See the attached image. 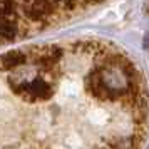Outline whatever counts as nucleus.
Segmentation results:
<instances>
[{"instance_id":"obj_1","label":"nucleus","mask_w":149,"mask_h":149,"mask_svg":"<svg viewBox=\"0 0 149 149\" xmlns=\"http://www.w3.org/2000/svg\"><path fill=\"white\" fill-rule=\"evenodd\" d=\"M10 87L14 89L15 94L20 95L22 99L27 102L47 101L54 94V87L40 77L32 79V81H19V82L10 81Z\"/></svg>"},{"instance_id":"obj_2","label":"nucleus","mask_w":149,"mask_h":149,"mask_svg":"<svg viewBox=\"0 0 149 149\" xmlns=\"http://www.w3.org/2000/svg\"><path fill=\"white\" fill-rule=\"evenodd\" d=\"M24 12L34 20H40L50 12L49 0H25L24 2Z\"/></svg>"},{"instance_id":"obj_3","label":"nucleus","mask_w":149,"mask_h":149,"mask_svg":"<svg viewBox=\"0 0 149 149\" xmlns=\"http://www.w3.org/2000/svg\"><path fill=\"white\" fill-rule=\"evenodd\" d=\"M25 61H27V57L24 52L12 50V52H7L5 55L0 57V65H2V69H15L19 65H24Z\"/></svg>"},{"instance_id":"obj_4","label":"nucleus","mask_w":149,"mask_h":149,"mask_svg":"<svg viewBox=\"0 0 149 149\" xmlns=\"http://www.w3.org/2000/svg\"><path fill=\"white\" fill-rule=\"evenodd\" d=\"M15 35H17L15 25L8 20V19L0 17V37H2V39H14Z\"/></svg>"},{"instance_id":"obj_5","label":"nucleus","mask_w":149,"mask_h":149,"mask_svg":"<svg viewBox=\"0 0 149 149\" xmlns=\"http://www.w3.org/2000/svg\"><path fill=\"white\" fill-rule=\"evenodd\" d=\"M15 12V3L14 0H0V17L8 19Z\"/></svg>"}]
</instances>
